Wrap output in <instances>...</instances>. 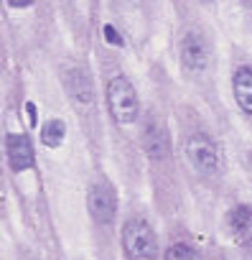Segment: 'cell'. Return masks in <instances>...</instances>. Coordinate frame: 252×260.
Here are the masks:
<instances>
[{
	"mask_svg": "<svg viewBox=\"0 0 252 260\" xmlns=\"http://www.w3.org/2000/svg\"><path fill=\"white\" fill-rule=\"evenodd\" d=\"M107 105L112 117L120 125H130L138 117V94L133 89V84L125 77H115L107 84Z\"/></svg>",
	"mask_w": 252,
	"mask_h": 260,
	"instance_id": "1",
	"label": "cell"
},
{
	"mask_svg": "<svg viewBox=\"0 0 252 260\" xmlns=\"http://www.w3.org/2000/svg\"><path fill=\"white\" fill-rule=\"evenodd\" d=\"M122 247L133 260H153L158 255V240L148 222L130 219L122 230Z\"/></svg>",
	"mask_w": 252,
	"mask_h": 260,
	"instance_id": "2",
	"label": "cell"
},
{
	"mask_svg": "<svg viewBox=\"0 0 252 260\" xmlns=\"http://www.w3.org/2000/svg\"><path fill=\"white\" fill-rule=\"evenodd\" d=\"M87 207L92 212V217L97 222H112L115 219V209H117V202H115V191L107 181H94L87 191Z\"/></svg>",
	"mask_w": 252,
	"mask_h": 260,
	"instance_id": "3",
	"label": "cell"
},
{
	"mask_svg": "<svg viewBox=\"0 0 252 260\" xmlns=\"http://www.w3.org/2000/svg\"><path fill=\"white\" fill-rule=\"evenodd\" d=\"M186 153H189L191 164H194L199 171H204V174L219 171V156H217V148H214V143H211L209 138H201V136L191 138V141L186 143Z\"/></svg>",
	"mask_w": 252,
	"mask_h": 260,
	"instance_id": "4",
	"label": "cell"
},
{
	"mask_svg": "<svg viewBox=\"0 0 252 260\" xmlns=\"http://www.w3.org/2000/svg\"><path fill=\"white\" fill-rule=\"evenodd\" d=\"M181 61H184V67L191 69V72L206 69V64H209V51H206V44H204V39H201L199 34L191 31V34L184 36V41H181Z\"/></svg>",
	"mask_w": 252,
	"mask_h": 260,
	"instance_id": "5",
	"label": "cell"
},
{
	"mask_svg": "<svg viewBox=\"0 0 252 260\" xmlns=\"http://www.w3.org/2000/svg\"><path fill=\"white\" fill-rule=\"evenodd\" d=\"M143 151H146L153 161H166L168 153H171L168 133H166V127H163L158 120H151L148 127L143 130Z\"/></svg>",
	"mask_w": 252,
	"mask_h": 260,
	"instance_id": "6",
	"label": "cell"
},
{
	"mask_svg": "<svg viewBox=\"0 0 252 260\" xmlns=\"http://www.w3.org/2000/svg\"><path fill=\"white\" fill-rule=\"evenodd\" d=\"M229 232L237 245L252 247V207H237L229 214Z\"/></svg>",
	"mask_w": 252,
	"mask_h": 260,
	"instance_id": "7",
	"label": "cell"
},
{
	"mask_svg": "<svg viewBox=\"0 0 252 260\" xmlns=\"http://www.w3.org/2000/svg\"><path fill=\"white\" fill-rule=\"evenodd\" d=\"M6 148H8V161H11V169L13 171H26V169L33 166V148H31L28 138H23V136H8Z\"/></svg>",
	"mask_w": 252,
	"mask_h": 260,
	"instance_id": "8",
	"label": "cell"
},
{
	"mask_svg": "<svg viewBox=\"0 0 252 260\" xmlns=\"http://www.w3.org/2000/svg\"><path fill=\"white\" fill-rule=\"evenodd\" d=\"M64 82H66L69 97H71L77 105H92V102H94L92 82H89V77H87L82 69H69L66 77H64Z\"/></svg>",
	"mask_w": 252,
	"mask_h": 260,
	"instance_id": "9",
	"label": "cell"
},
{
	"mask_svg": "<svg viewBox=\"0 0 252 260\" xmlns=\"http://www.w3.org/2000/svg\"><path fill=\"white\" fill-rule=\"evenodd\" d=\"M234 97L244 112H252V69L242 67L234 74Z\"/></svg>",
	"mask_w": 252,
	"mask_h": 260,
	"instance_id": "10",
	"label": "cell"
},
{
	"mask_svg": "<svg viewBox=\"0 0 252 260\" xmlns=\"http://www.w3.org/2000/svg\"><path fill=\"white\" fill-rule=\"evenodd\" d=\"M64 133H66V127H64L61 120H49V122H44L41 141H44L49 148H56V146L64 141Z\"/></svg>",
	"mask_w": 252,
	"mask_h": 260,
	"instance_id": "11",
	"label": "cell"
},
{
	"mask_svg": "<svg viewBox=\"0 0 252 260\" xmlns=\"http://www.w3.org/2000/svg\"><path fill=\"white\" fill-rule=\"evenodd\" d=\"M166 260H201V255H199L191 245L176 242V245H171V247L166 250Z\"/></svg>",
	"mask_w": 252,
	"mask_h": 260,
	"instance_id": "12",
	"label": "cell"
},
{
	"mask_svg": "<svg viewBox=\"0 0 252 260\" xmlns=\"http://www.w3.org/2000/svg\"><path fill=\"white\" fill-rule=\"evenodd\" d=\"M102 31H104V36H107V41H110V44H117V46L122 44V41H120V36H117V31H115L112 26H104Z\"/></svg>",
	"mask_w": 252,
	"mask_h": 260,
	"instance_id": "13",
	"label": "cell"
},
{
	"mask_svg": "<svg viewBox=\"0 0 252 260\" xmlns=\"http://www.w3.org/2000/svg\"><path fill=\"white\" fill-rule=\"evenodd\" d=\"M31 3H33V0H8L11 8H28Z\"/></svg>",
	"mask_w": 252,
	"mask_h": 260,
	"instance_id": "14",
	"label": "cell"
}]
</instances>
